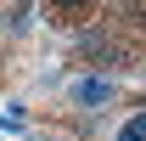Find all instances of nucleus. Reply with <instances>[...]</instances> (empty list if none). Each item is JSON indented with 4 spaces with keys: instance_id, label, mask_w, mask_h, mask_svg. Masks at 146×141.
Segmentation results:
<instances>
[{
    "instance_id": "f257e3e1",
    "label": "nucleus",
    "mask_w": 146,
    "mask_h": 141,
    "mask_svg": "<svg viewBox=\"0 0 146 141\" xmlns=\"http://www.w3.org/2000/svg\"><path fill=\"white\" fill-rule=\"evenodd\" d=\"M118 96H124V85H118V79H101V73H73L68 79V102L84 107V113H101V107H112Z\"/></svg>"
},
{
    "instance_id": "f03ea898",
    "label": "nucleus",
    "mask_w": 146,
    "mask_h": 141,
    "mask_svg": "<svg viewBox=\"0 0 146 141\" xmlns=\"http://www.w3.org/2000/svg\"><path fill=\"white\" fill-rule=\"evenodd\" d=\"M39 17V0H0V40H23Z\"/></svg>"
},
{
    "instance_id": "7ed1b4c3",
    "label": "nucleus",
    "mask_w": 146,
    "mask_h": 141,
    "mask_svg": "<svg viewBox=\"0 0 146 141\" xmlns=\"http://www.w3.org/2000/svg\"><path fill=\"white\" fill-rule=\"evenodd\" d=\"M90 11H96V0H45V23H56V28H73Z\"/></svg>"
},
{
    "instance_id": "20e7f679",
    "label": "nucleus",
    "mask_w": 146,
    "mask_h": 141,
    "mask_svg": "<svg viewBox=\"0 0 146 141\" xmlns=\"http://www.w3.org/2000/svg\"><path fill=\"white\" fill-rule=\"evenodd\" d=\"M112 141H146V113H141V107L118 124V136H112Z\"/></svg>"
}]
</instances>
